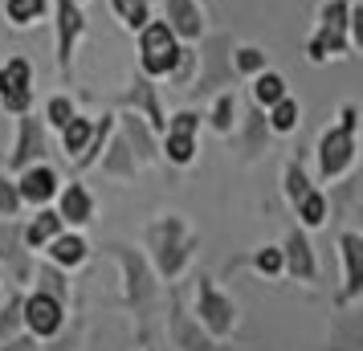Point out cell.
<instances>
[{"mask_svg": "<svg viewBox=\"0 0 363 351\" xmlns=\"http://www.w3.org/2000/svg\"><path fill=\"white\" fill-rule=\"evenodd\" d=\"M233 41L225 33L213 37H200V50H196V78H192V94H216V90H229L233 86Z\"/></svg>", "mask_w": 363, "mask_h": 351, "instance_id": "obj_1", "label": "cell"}, {"mask_svg": "<svg viewBox=\"0 0 363 351\" xmlns=\"http://www.w3.org/2000/svg\"><path fill=\"white\" fill-rule=\"evenodd\" d=\"M151 250H155V266H160V274H180V266L192 257V250H196V233L184 225L180 217H164L151 225Z\"/></svg>", "mask_w": 363, "mask_h": 351, "instance_id": "obj_2", "label": "cell"}, {"mask_svg": "<svg viewBox=\"0 0 363 351\" xmlns=\"http://www.w3.org/2000/svg\"><path fill=\"white\" fill-rule=\"evenodd\" d=\"M180 37L167 29V21H147L139 29V69L143 78H167L180 62Z\"/></svg>", "mask_w": 363, "mask_h": 351, "instance_id": "obj_3", "label": "cell"}, {"mask_svg": "<svg viewBox=\"0 0 363 351\" xmlns=\"http://www.w3.org/2000/svg\"><path fill=\"white\" fill-rule=\"evenodd\" d=\"M355 127H359V111L343 106L339 111V127L323 131V139H318V172L327 180L343 176L347 167H351V160H355Z\"/></svg>", "mask_w": 363, "mask_h": 351, "instance_id": "obj_4", "label": "cell"}, {"mask_svg": "<svg viewBox=\"0 0 363 351\" xmlns=\"http://www.w3.org/2000/svg\"><path fill=\"white\" fill-rule=\"evenodd\" d=\"M53 17H57V41H53L57 45V69L66 82H74V50L86 37V17L78 0H53Z\"/></svg>", "mask_w": 363, "mask_h": 351, "instance_id": "obj_5", "label": "cell"}, {"mask_svg": "<svg viewBox=\"0 0 363 351\" xmlns=\"http://www.w3.org/2000/svg\"><path fill=\"white\" fill-rule=\"evenodd\" d=\"M0 102L13 115H25L33 106V66L25 57H9L0 66Z\"/></svg>", "mask_w": 363, "mask_h": 351, "instance_id": "obj_6", "label": "cell"}, {"mask_svg": "<svg viewBox=\"0 0 363 351\" xmlns=\"http://www.w3.org/2000/svg\"><path fill=\"white\" fill-rule=\"evenodd\" d=\"M118 106H123V111H135V115H143L151 131H164V127H167L164 102H160V86H155V78H143V74H139V78L127 86V94L118 99Z\"/></svg>", "mask_w": 363, "mask_h": 351, "instance_id": "obj_7", "label": "cell"}, {"mask_svg": "<svg viewBox=\"0 0 363 351\" xmlns=\"http://www.w3.org/2000/svg\"><path fill=\"white\" fill-rule=\"evenodd\" d=\"M25 311V327L37 335V339H50V335L62 331V299H53L50 290H37L21 302Z\"/></svg>", "mask_w": 363, "mask_h": 351, "instance_id": "obj_8", "label": "cell"}, {"mask_svg": "<svg viewBox=\"0 0 363 351\" xmlns=\"http://www.w3.org/2000/svg\"><path fill=\"white\" fill-rule=\"evenodd\" d=\"M196 299H200V323H204L213 335H229L233 331V318H237V306L216 290L213 278H200Z\"/></svg>", "mask_w": 363, "mask_h": 351, "instance_id": "obj_9", "label": "cell"}, {"mask_svg": "<svg viewBox=\"0 0 363 351\" xmlns=\"http://www.w3.org/2000/svg\"><path fill=\"white\" fill-rule=\"evenodd\" d=\"M41 155H45V127L37 123V115L25 111L17 123V147L9 155V167L21 172V167H29V164H41Z\"/></svg>", "mask_w": 363, "mask_h": 351, "instance_id": "obj_10", "label": "cell"}, {"mask_svg": "<svg viewBox=\"0 0 363 351\" xmlns=\"http://www.w3.org/2000/svg\"><path fill=\"white\" fill-rule=\"evenodd\" d=\"M118 135L127 139V147L135 151V160H143V164H155L160 160V143H155V131L147 127V118L135 115V111H123V115L115 118Z\"/></svg>", "mask_w": 363, "mask_h": 351, "instance_id": "obj_11", "label": "cell"}, {"mask_svg": "<svg viewBox=\"0 0 363 351\" xmlns=\"http://www.w3.org/2000/svg\"><path fill=\"white\" fill-rule=\"evenodd\" d=\"M164 21L167 29L184 41H200L204 37V9L200 0H164Z\"/></svg>", "mask_w": 363, "mask_h": 351, "instance_id": "obj_12", "label": "cell"}, {"mask_svg": "<svg viewBox=\"0 0 363 351\" xmlns=\"http://www.w3.org/2000/svg\"><path fill=\"white\" fill-rule=\"evenodd\" d=\"M21 204H45L57 196V172L50 164H29L21 167V180H17Z\"/></svg>", "mask_w": 363, "mask_h": 351, "instance_id": "obj_13", "label": "cell"}, {"mask_svg": "<svg viewBox=\"0 0 363 351\" xmlns=\"http://www.w3.org/2000/svg\"><path fill=\"white\" fill-rule=\"evenodd\" d=\"M281 269H290V274H294V278H302V282H314V274H318V266H314V253H311V241L298 233V229H290V233H286Z\"/></svg>", "mask_w": 363, "mask_h": 351, "instance_id": "obj_14", "label": "cell"}, {"mask_svg": "<svg viewBox=\"0 0 363 351\" xmlns=\"http://www.w3.org/2000/svg\"><path fill=\"white\" fill-rule=\"evenodd\" d=\"M306 57H311L314 66H323L327 57H355V50H351L347 33H339V29H323V25H318V33L306 41Z\"/></svg>", "mask_w": 363, "mask_h": 351, "instance_id": "obj_15", "label": "cell"}, {"mask_svg": "<svg viewBox=\"0 0 363 351\" xmlns=\"http://www.w3.org/2000/svg\"><path fill=\"white\" fill-rule=\"evenodd\" d=\"M339 245H343V266H347V286L339 299H355L363 290V237L359 233H343L339 237Z\"/></svg>", "mask_w": 363, "mask_h": 351, "instance_id": "obj_16", "label": "cell"}, {"mask_svg": "<svg viewBox=\"0 0 363 351\" xmlns=\"http://www.w3.org/2000/svg\"><path fill=\"white\" fill-rule=\"evenodd\" d=\"M57 217L66 221V225H86V221L94 217V201H90V192L82 184H69L57 192Z\"/></svg>", "mask_w": 363, "mask_h": 351, "instance_id": "obj_17", "label": "cell"}, {"mask_svg": "<svg viewBox=\"0 0 363 351\" xmlns=\"http://www.w3.org/2000/svg\"><path fill=\"white\" fill-rule=\"evenodd\" d=\"M25 237H21V229L13 225V217H0V257L4 262H13V269H17V278H25L29 274V262H25Z\"/></svg>", "mask_w": 363, "mask_h": 351, "instance_id": "obj_18", "label": "cell"}, {"mask_svg": "<svg viewBox=\"0 0 363 351\" xmlns=\"http://www.w3.org/2000/svg\"><path fill=\"white\" fill-rule=\"evenodd\" d=\"M111 253H115L118 262H123V269H127V299H147V269H143V262L135 257L127 245H111Z\"/></svg>", "mask_w": 363, "mask_h": 351, "instance_id": "obj_19", "label": "cell"}, {"mask_svg": "<svg viewBox=\"0 0 363 351\" xmlns=\"http://www.w3.org/2000/svg\"><path fill=\"white\" fill-rule=\"evenodd\" d=\"M45 245H50L53 266H82L86 262V241L78 233H57V237H50Z\"/></svg>", "mask_w": 363, "mask_h": 351, "instance_id": "obj_20", "label": "cell"}, {"mask_svg": "<svg viewBox=\"0 0 363 351\" xmlns=\"http://www.w3.org/2000/svg\"><path fill=\"white\" fill-rule=\"evenodd\" d=\"M135 167H139L135 151L127 147V139H123V135H115L111 151L102 155V172H106V176H123V180H131V176H135Z\"/></svg>", "mask_w": 363, "mask_h": 351, "instance_id": "obj_21", "label": "cell"}, {"mask_svg": "<svg viewBox=\"0 0 363 351\" xmlns=\"http://www.w3.org/2000/svg\"><path fill=\"white\" fill-rule=\"evenodd\" d=\"M278 99H286V78L274 74V69H262V74H253V102L269 111Z\"/></svg>", "mask_w": 363, "mask_h": 351, "instance_id": "obj_22", "label": "cell"}, {"mask_svg": "<svg viewBox=\"0 0 363 351\" xmlns=\"http://www.w3.org/2000/svg\"><path fill=\"white\" fill-rule=\"evenodd\" d=\"M172 335H176V343H180L184 351H213V343L188 323V315H184L180 306H172Z\"/></svg>", "mask_w": 363, "mask_h": 351, "instance_id": "obj_23", "label": "cell"}, {"mask_svg": "<svg viewBox=\"0 0 363 351\" xmlns=\"http://www.w3.org/2000/svg\"><path fill=\"white\" fill-rule=\"evenodd\" d=\"M45 9H50V0H4V17L17 29H29L33 21H41Z\"/></svg>", "mask_w": 363, "mask_h": 351, "instance_id": "obj_24", "label": "cell"}, {"mask_svg": "<svg viewBox=\"0 0 363 351\" xmlns=\"http://www.w3.org/2000/svg\"><path fill=\"white\" fill-rule=\"evenodd\" d=\"M90 131H94V123L82 118V115H74L66 127H62V147H66V160H69V155H74V160L82 155L86 143H90Z\"/></svg>", "mask_w": 363, "mask_h": 351, "instance_id": "obj_25", "label": "cell"}, {"mask_svg": "<svg viewBox=\"0 0 363 351\" xmlns=\"http://www.w3.org/2000/svg\"><path fill=\"white\" fill-rule=\"evenodd\" d=\"M57 233H62V217L50 213V208H45V213H37V221L29 225V229H21L25 245H33V250H41V245H45L50 237H57Z\"/></svg>", "mask_w": 363, "mask_h": 351, "instance_id": "obj_26", "label": "cell"}, {"mask_svg": "<svg viewBox=\"0 0 363 351\" xmlns=\"http://www.w3.org/2000/svg\"><path fill=\"white\" fill-rule=\"evenodd\" d=\"M111 135H115V115H102L99 123H94V131H90V143H86V151L74 160V164H78V167H90L94 160H99V151L106 147V139H111Z\"/></svg>", "mask_w": 363, "mask_h": 351, "instance_id": "obj_27", "label": "cell"}, {"mask_svg": "<svg viewBox=\"0 0 363 351\" xmlns=\"http://www.w3.org/2000/svg\"><path fill=\"white\" fill-rule=\"evenodd\" d=\"M111 9H115V17L123 21L131 33H139V29L151 21V4L147 0H111Z\"/></svg>", "mask_w": 363, "mask_h": 351, "instance_id": "obj_28", "label": "cell"}, {"mask_svg": "<svg viewBox=\"0 0 363 351\" xmlns=\"http://www.w3.org/2000/svg\"><path fill=\"white\" fill-rule=\"evenodd\" d=\"M233 123H237V90H216V99H213V127L220 135H229L233 131Z\"/></svg>", "mask_w": 363, "mask_h": 351, "instance_id": "obj_29", "label": "cell"}, {"mask_svg": "<svg viewBox=\"0 0 363 351\" xmlns=\"http://www.w3.org/2000/svg\"><path fill=\"white\" fill-rule=\"evenodd\" d=\"M265 123H269V131L278 135H290L298 127V102L286 94V99H278L274 106H269V115H265Z\"/></svg>", "mask_w": 363, "mask_h": 351, "instance_id": "obj_30", "label": "cell"}, {"mask_svg": "<svg viewBox=\"0 0 363 351\" xmlns=\"http://www.w3.org/2000/svg\"><path fill=\"white\" fill-rule=\"evenodd\" d=\"M164 151H167V160H172L176 167H188L192 160H196V135L167 131V139H164Z\"/></svg>", "mask_w": 363, "mask_h": 351, "instance_id": "obj_31", "label": "cell"}, {"mask_svg": "<svg viewBox=\"0 0 363 351\" xmlns=\"http://www.w3.org/2000/svg\"><path fill=\"white\" fill-rule=\"evenodd\" d=\"M298 217H302V225H323V221H327V196H323V192H318V188H311V192H306V196H298Z\"/></svg>", "mask_w": 363, "mask_h": 351, "instance_id": "obj_32", "label": "cell"}, {"mask_svg": "<svg viewBox=\"0 0 363 351\" xmlns=\"http://www.w3.org/2000/svg\"><path fill=\"white\" fill-rule=\"evenodd\" d=\"M229 62H233V74H262L265 50H257V45H237V50L229 53Z\"/></svg>", "mask_w": 363, "mask_h": 351, "instance_id": "obj_33", "label": "cell"}, {"mask_svg": "<svg viewBox=\"0 0 363 351\" xmlns=\"http://www.w3.org/2000/svg\"><path fill=\"white\" fill-rule=\"evenodd\" d=\"M265 139H269V123H265L262 106L253 102V111L245 115V147H249V151H262Z\"/></svg>", "mask_w": 363, "mask_h": 351, "instance_id": "obj_34", "label": "cell"}, {"mask_svg": "<svg viewBox=\"0 0 363 351\" xmlns=\"http://www.w3.org/2000/svg\"><path fill=\"white\" fill-rule=\"evenodd\" d=\"M347 13H351V0H327V4L318 9V25L347 33Z\"/></svg>", "mask_w": 363, "mask_h": 351, "instance_id": "obj_35", "label": "cell"}, {"mask_svg": "<svg viewBox=\"0 0 363 351\" xmlns=\"http://www.w3.org/2000/svg\"><path fill=\"white\" fill-rule=\"evenodd\" d=\"M281 180H286V196H290L294 204H298V196H306V192H311V180H306V172H302V164H298V160H290V164H286Z\"/></svg>", "mask_w": 363, "mask_h": 351, "instance_id": "obj_36", "label": "cell"}, {"mask_svg": "<svg viewBox=\"0 0 363 351\" xmlns=\"http://www.w3.org/2000/svg\"><path fill=\"white\" fill-rule=\"evenodd\" d=\"M74 115H78V111H74V102H69L66 94L50 99V106H45V123H50V127H66Z\"/></svg>", "mask_w": 363, "mask_h": 351, "instance_id": "obj_37", "label": "cell"}, {"mask_svg": "<svg viewBox=\"0 0 363 351\" xmlns=\"http://www.w3.org/2000/svg\"><path fill=\"white\" fill-rule=\"evenodd\" d=\"M347 41L351 50H363V0H351V13H347Z\"/></svg>", "mask_w": 363, "mask_h": 351, "instance_id": "obj_38", "label": "cell"}, {"mask_svg": "<svg viewBox=\"0 0 363 351\" xmlns=\"http://www.w3.org/2000/svg\"><path fill=\"white\" fill-rule=\"evenodd\" d=\"M17 213H21V192H17V184L0 176V217H17Z\"/></svg>", "mask_w": 363, "mask_h": 351, "instance_id": "obj_39", "label": "cell"}, {"mask_svg": "<svg viewBox=\"0 0 363 351\" xmlns=\"http://www.w3.org/2000/svg\"><path fill=\"white\" fill-rule=\"evenodd\" d=\"M253 269L257 274H281V250H274V245L257 250L253 253Z\"/></svg>", "mask_w": 363, "mask_h": 351, "instance_id": "obj_40", "label": "cell"}, {"mask_svg": "<svg viewBox=\"0 0 363 351\" xmlns=\"http://www.w3.org/2000/svg\"><path fill=\"white\" fill-rule=\"evenodd\" d=\"M164 131H180V135H196L200 131V115L196 111H176V115L167 118Z\"/></svg>", "mask_w": 363, "mask_h": 351, "instance_id": "obj_41", "label": "cell"}, {"mask_svg": "<svg viewBox=\"0 0 363 351\" xmlns=\"http://www.w3.org/2000/svg\"><path fill=\"white\" fill-rule=\"evenodd\" d=\"M17 315H21V299H13L9 302V311H0V339L17 327Z\"/></svg>", "mask_w": 363, "mask_h": 351, "instance_id": "obj_42", "label": "cell"}, {"mask_svg": "<svg viewBox=\"0 0 363 351\" xmlns=\"http://www.w3.org/2000/svg\"><path fill=\"white\" fill-rule=\"evenodd\" d=\"M41 282L50 286L53 299H66V286H62V278H57V269H41Z\"/></svg>", "mask_w": 363, "mask_h": 351, "instance_id": "obj_43", "label": "cell"}, {"mask_svg": "<svg viewBox=\"0 0 363 351\" xmlns=\"http://www.w3.org/2000/svg\"><path fill=\"white\" fill-rule=\"evenodd\" d=\"M200 4H208V0H200Z\"/></svg>", "mask_w": 363, "mask_h": 351, "instance_id": "obj_44", "label": "cell"}, {"mask_svg": "<svg viewBox=\"0 0 363 351\" xmlns=\"http://www.w3.org/2000/svg\"><path fill=\"white\" fill-rule=\"evenodd\" d=\"M78 4H82V0H78Z\"/></svg>", "mask_w": 363, "mask_h": 351, "instance_id": "obj_45", "label": "cell"}]
</instances>
